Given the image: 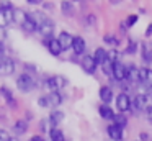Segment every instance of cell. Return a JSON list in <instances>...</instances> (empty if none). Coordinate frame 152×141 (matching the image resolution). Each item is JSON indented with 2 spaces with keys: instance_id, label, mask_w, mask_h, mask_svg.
I'll return each instance as SVG.
<instances>
[{
  "instance_id": "1",
  "label": "cell",
  "mask_w": 152,
  "mask_h": 141,
  "mask_svg": "<svg viewBox=\"0 0 152 141\" xmlns=\"http://www.w3.org/2000/svg\"><path fill=\"white\" fill-rule=\"evenodd\" d=\"M34 87H36V80H34L33 75L26 74V72H23V74L18 75V79H17V89L20 92L26 94V92H31Z\"/></svg>"
},
{
  "instance_id": "2",
  "label": "cell",
  "mask_w": 152,
  "mask_h": 141,
  "mask_svg": "<svg viewBox=\"0 0 152 141\" xmlns=\"http://www.w3.org/2000/svg\"><path fill=\"white\" fill-rule=\"evenodd\" d=\"M66 85H67V79L62 77V75H53V77L46 79V82H44V87L49 90V94L59 92L61 89H64Z\"/></svg>"
},
{
  "instance_id": "3",
  "label": "cell",
  "mask_w": 152,
  "mask_h": 141,
  "mask_svg": "<svg viewBox=\"0 0 152 141\" xmlns=\"http://www.w3.org/2000/svg\"><path fill=\"white\" fill-rule=\"evenodd\" d=\"M151 94H137L134 98V108L136 111H144L151 107Z\"/></svg>"
},
{
  "instance_id": "4",
  "label": "cell",
  "mask_w": 152,
  "mask_h": 141,
  "mask_svg": "<svg viewBox=\"0 0 152 141\" xmlns=\"http://www.w3.org/2000/svg\"><path fill=\"white\" fill-rule=\"evenodd\" d=\"M13 72H15V61L5 56V58L0 61V75H2V77H8V75H12Z\"/></svg>"
},
{
  "instance_id": "5",
  "label": "cell",
  "mask_w": 152,
  "mask_h": 141,
  "mask_svg": "<svg viewBox=\"0 0 152 141\" xmlns=\"http://www.w3.org/2000/svg\"><path fill=\"white\" fill-rule=\"evenodd\" d=\"M116 108H118L121 113H124V111H128L129 108H131V98H129V95L126 94V92H121V94L116 97Z\"/></svg>"
},
{
  "instance_id": "6",
  "label": "cell",
  "mask_w": 152,
  "mask_h": 141,
  "mask_svg": "<svg viewBox=\"0 0 152 141\" xmlns=\"http://www.w3.org/2000/svg\"><path fill=\"white\" fill-rule=\"evenodd\" d=\"M57 41H59V44H61V48H62V51H67V49L72 48L74 36L70 35V33H67V31H62V33H59V36H57Z\"/></svg>"
},
{
  "instance_id": "7",
  "label": "cell",
  "mask_w": 152,
  "mask_h": 141,
  "mask_svg": "<svg viewBox=\"0 0 152 141\" xmlns=\"http://www.w3.org/2000/svg\"><path fill=\"white\" fill-rule=\"evenodd\" d=\"M44 46L49 49V52L53 56H61V52H62V48H61L59 41L54 38H44Z\"/></svg>"
},
{
  "instance_id": "8",
  "label": "cell",
  "mask_w": 152,
  "mask_h": 141,
  "mask_svg": "<svg viewBox=\"0 0 152 141\" xmlns=\"http://www.w3.org/2000/svg\"><path fill=\"white\" fill-rule=\"evenodd\" d=\"M38 31L44 36V38H53V31H54V21L51 18H48L44 23H41L38 26Z\"/></svg>"
},
{
  "instance_id": "9",
  "label": "cell",
  "mask_w": 152,
  "mask_h": 141,
  "mask_svg": "<svg viewBox=\"0 0 152 141\" xmlns=\"http://www.w3.org/2000/svg\"><path fill=\"white\" fill-rule=\"evenodd\" d=\"M96 62H95V59H93V56H83V59H82V69L87 72V74H95V71H96Z\"/></svg>"
},
{
  "instance_id": "10",
  "label": "cell",
  "mask_w": 152,
  "mask_h": 141,
  "mask_svg": "<svg viewBox=\"0 0 152 141\" xmlns=\"http://www.w3.org/2000/svg\"><path fill=\"white\" fill-rule=\"evenodd\" d=\"M126 72H128V67H126L123 62H115L113 64V77L116 79V80H124L126 79Z\"/></svg>"
},
{
  "instance_id": "11",
  "label": "cell",
  "mask_w": 152,
  "mask_h": 141,
  "mask_svg": "<svg viewBox=\"0 0 152 141\" xmlns=\"http://www.w3.org/2000/svg\"><path fill=\"white\" fill-rule=\"evenodd\" d=\"M0 95H2V97L5 98V102H7V105L10 108H17V100H15V97H13V94H12L10 92V89L8 87H5V85H2V87H0Z\"/></svg>"
},
{
  "instance_id": "12",
  "label": "cell",
  "mask_w": 152,
  "mask_h": 141,
  "mask_svg": "<svg viewBox=\"0 0 152 141\" xmlns=\"http://www.w3.org/2000/svg\"><path fill=\"white\" fill-rule=\"evenodd\" d=\"M141 54H142V61L145 64H152V46L151 43H141Z\"/></svg>"
},
{
  "instance_id": "13",
  "label": "cell",
  "mask_w": 152,
  "mask_h": 141,
  "mask_svg": "<svg viewBox=\"0 0 152 141\" xmlns=\"http://www.w3.org/2000/svg\"><path fill=\"white\" fill-rule=\"evenodd\" d=\"M108 136L111 138V140H115V141H119V140H123V136H124V134H123V128L121 126H118V125H110L108 126Z\"/></svg>"
},
{
  "instance_id": "14",
  "label": "cell",
  "mask_w": 152,
  "mask_h": 141,
  "mask_svg": "<svg viewBox=\"0 0 152 141\" xmlns=\"http://www.w3.org/2000/svg\"><path fill=\"white\" fill-rule=\"evenodd\" d=\"M126 80H128L129 84H139V67L129 66L128 72H126Z\"/></svg>"
},
{
  "instance_id": "15",
  "label": "cell",
  "mask_w": 152,
  "mask_h": 141,
  "mask_svg": "<svg viewBox=\"0 0 152 141\" xmlns=\"http://www.w3.org/2000/svg\"><path fill=\"white\" fill-rule=\"evenodd\" d=\"M72 49L77 56L85 52V39L82 36H74V43H72Z\"/></svg>"
},
{
  "instance_id": "16",
  "label": "cell",
  "mask_w": 152,
  "mask_h": 141,
  "mask_svg": "<svg viewBox=\"0 0 152 141\" xmlns=\"http://www.w3.org/2000/svg\"><path fill=\"white\" fill-rule=\"evenodd\" d=\"M100 98H102L103 105H108L110 102L113 100V89L108 87V85H103L100 89Z\"/></svg>"
},
{
  "instance_id": "17",
  "label": "cell",
  "mask_w": 152,
  "mask_h": 141,
  "mask_svg": "<svg viewBox=\"0 0 152 141\" xmlns=\"http://www.w3.org/2000/svg\"><path fill=\"white\" fill-rule=\"evenodd\" d=\"M28 16H30V15H28V13L25 12L23 8H15V13H13V23H17L18 26H21V25H23V23L28 20Z\"/></svg>"
},
{
  "instance_id": "18",
  "label": "cell",
  "mask_w": 152,
  "mask_h": 141,
  "mask_svg": "<svg viewBox=\"0 0 152 141\" xmlns=\"http://www.w3.org/2000/svg\"><path fill=\"white\" fill-rule=\"evenodd\" d=\"M48 98V103H49V107H59L61 103H62V95L59 94V92H53V94H48L46 95Z\"/></svg>"
},
{
  "instance_id": "19",
  "label": "cell",
  "mask_w": 152,
  "mask_h": 141,
  "mask_svg": "<svg viewBox=\"0 0 152 141\" xmlns=\"http://www.w3.org/2000/svg\"><path fill=\"white\" fill-rule=\"evenodd\" d=\"M64 120V113L61 110H53L51 111V115H49V123H51V126H57V125L61 123V121Z\"/></svg>"
},
{
  "instance_id": "20",
  "label": "cell",
  "mask_w": 152,
  "mask_h": 141,
  "mask_svg": "<svg viewBox=\"0 0 152 141\" xmlns=\"http://www.w3.org/2000/svg\"><path fill=\"white\" fill-rule=\"evenodd\" d=\"M28 131V121L26 120H17L13 123V133L15 134H23Z\"/></svg>"
},
{
  "instance_id": "21",
  "label": "cell",
  "mask_w": 152,
  "mask_h": 141,
  "mask_svg": "<svg viewBox=\"0 0 152 141\" xmlns=\"http://www.w3.org/2000/svg\"><path fill=\"white\" fill-rule=\"evenodd\" d=\"M21 30H23L25 33H34V31H38V25L34 23V20L31 18V15L28 16V20L21 25Z\"/></svg>"
},
{
  "instance_id": "22",
  "label": "cell",
  "mask_w": 152,
  "mask_h": 141,
  "mask_svg": "<svg viewBox=\"0 0 152 141\" xmlns=\"http://www.w3.org/2000/svg\"><path fill=\"white\" fill-rule=\"evenodd\" d=\"M106 58H108V52H106L103 48H96L95 49V52H93V59H95L96 64H103V62L106 61Z\"/></svg>"
},
{
  "instance_id": "23",
  "label": "cell",
  "mask_w": 152,
  "mask_h": 141,
  "mask_svg": "<svg viewBox=\"0 0 152 141\" xmlns=\"http://www.w3.org/2000/svg\"><path fill=\"white\" fill-rule=\"evenodd\" d=\"M98 111L100 115H102V118H105V120H113L115 118V111L111 110V107H108V105H102V107H98Z\"/></svg>"
},
{
  "instance_id": "24",
  "label": "cell",
  "mask_w": 152,
  "mask_h": 141,
  "mask_svg": "<svg viewBox=\"0 0 152 141\" xmlns=\"http://www.w3.org/2000/svg\"><path fill=\"white\" fill-rule=\"evenodd\" d=\"M49 136H51V141H66V138H64V133L59 130V128H51Z\"/></svg>"
},
{
  "instance_id": "25",
  "label": "cell",
  "mask_w": 152,
  "mask_h": 141,
  "mask_svg": "<svg viewBox=\"0 0 152 141\" xmlns=\"http://www.w3.org/2000/svg\"><path fill=\"white\" fill-rule=\"evenodd\" d=\"M61 10H62V13L64 15H72L74 13V3L72 2H62L61 3Z\"/></svg>"
},
{
  "instance_id": "26",
  "label": "cell",
  "mask_w": 152,
  "mask_h": 141,
  "mask_svg": "<svg viewBox=\"0 0 152 141\" xmlns=\"http://www.w3.org/2000/svg\"><path fill=\"white\" fill-rule=\"evenodd\" d=\"M113 121H115V125H118V126H126V123H128V120H126L124 113H118L115 115V118H113Z\"/></svg>"
},
{
  "instance_id": "27",
  "label": "cell",
  "mask_w": 152,
  "mask_h": 141,
  "mask_svg": "<svg viewBox=\"0 0 152 141\" xmlns=\"http://www.w3.org/2000/svg\"><path fill=\"white\" fill-rule=\"evenodd\" d=\"M102 69H103V72H105L106 75H113V62L110 61L108 58H106V61L102 64Z\"/></svg>"
},
{
  "instance_id": "28",
  "label": "cell",
  "mask_w": 152,
  "mask_h": 141,
  "mask_svg": "<svg viewBox=\"0 0 152 141\" xmlns=\"http://www.w3.org/2000/svg\"><path fill=\"white\" fill-rule=\"evenodd\" d=\"M7 25H10V21H8L7 15H5V10L0 8V28H5Z\"/></svg>"
},
{
  "instance_id": "29",
  "label": "cell",
  "mask_w": 152,
  "mask_h": 141,
  "mask_svg": "<svg viewBox=\"0 0 152 141\" xmlns=\"http://www.w3.org/2000/svg\"><path fill=\"white\" fill-rule=\"evenodd\" d=\"M145 77H147V67H139V84L145 85Z\"/></svg>"
},
{
  "instance_id": "30",
  "label": "cell",
  "mask_w": 152,
  "mask_h": 141,
  "mask_svg": "<svg viewBox=\"0 0 152 141\" xmlns=\"http://www.w3.org/2000/svg\"><path fill=\"white\" fill-rule=\"evenodd\" d=\"M10 140H12L10 133L7 130H4V128H0V141H10Z\"/></svg>"
},
{
  "instance_id": "31",
  "label": "cell",
  "mask_w": 152,
  "mask_h": 141,
  "mask_svg": "<svg viewBox=\"0 0 152 141\" xmlns=\"http://www.w3.org/2000/svg\"><path fill=\"white\" fill-rule=\"evenodd\" d=\"M103 39H105V43H108V44H113V46L118 44V39H116V36H113V35H106Z\"/></svg>"
},
{
  "instance_id": "32",
  "label": "cell",
  "mask_w": 152,
  "mask_h": 141,
  "mask_svg": "<svg viewBox=\"0 0 152 141\" xmlns=\"http://www.w3.org/2000/svg\"><path fill=\"white\" fill-rule=\"evenodd\" d=\"M108 59L113 62V64H115V62H118V51H116V49H111V51L108 52Z\"/></svg>"
},
{
  "instance_id": "33",
  "label": "cell",
  "mask_w": 152,
  "mask_h": 141,
  "mask_svg": "<svg viewBox=\"0 0 152 141\" xmlns=\"http://www.w3.org/2000/svg\"><path fill=\"white\" fill-rule=\"evenodd\" d=\"M137 18H139L137 15H129L128 16V21H126V26H128V28H129V26H132L136 21H137Z\"/></svg>"
},
{
  "instance_id": "34",
  "label": "cell",
  "mask_w": 152,
  "mask_h": 141,
  "mask_svg": "<svg viewBox=\"0 0 152 141\" xmlns=\"http://www.w3.org/2000/svg\"><path fill=\"white\" fill-rule=\"evenodd\" d=\"M38 103H39V107H49V103H48V98H46V95H44V97H41L39 100H38Z\"/></svg>"
},
{
  "instance_id": "35",
  "label": "cell",
  "mask_w": 152,
  "mask_h": 141,
  "mask_svg": "<svg viewBox=\"0 0 152 141\" xmlns=\"http://www.w3.org/2000/svg\"><path fill=\"white\" fill-rule=\"evenodd\" d=\"M7 39V31H5V28H0V44Z\"/></svg>"
},
{
  "instance_id": "36",
  "label": "cell",
  "mask_w": 152,
  "mask_h": 141,
  "mask_svg": "<svg viewBox=\"0 0 152 141\" xmlns=\"http://www.w3.org/2000/svg\"><path fill=\"white\" fill-rule=\"evenodd\" d=\"M126 52H129V54L136 52V43H134V41H131V43H129V48H128V51H126Z\"/></svg>"
},
{
  "instance_id": "37",
  "label": "cell",
  "mask_w": 152,
  "mask_h": 141,
  "mask_svg": "<svg viewBox=\"0 0 152 141\" xmlns=\"http://www.w3.org/2000/svg\"><path fill=\"white\" fill-rule=\"evenodd\" d=\"M141 141H151V138H149V134L145 133V131H142V133H141Z\"/></svg>"
},
{
  "instance_id": "38",
  "label": "cell",
  "mask_w": 152,
  "mask_h": 141,
  "mask_svg": "<svg viewBox=\"0 0 152 141\" xmlns=\"http://www.w3.org/2000/svg\"><path fill=\"white\" fill-rule=\"evenodd\" d=\"M145 111H147V118H149V121L152 123V105H151V107H149Z\"/></svg>"
},
{
  "instance_id": "39",
  "label": "cell",
  "mask_w": 152,
  "mask_h": 141,
  "mask_svg": "<svg viewBox=\"0 0 152 141\" xmlns=\"http://www.w3.org/2000/svg\"><path fill=\"white\" fill-rule=\"evenodd\" d=\"M152 35V23L147 26V31H145V36H151Z\"/></svg>"
},
{
  "instance_id": "40",
  "label": "cell",
  "mask_w": 152,
  "mask_h": 141,
  "mask_svg": "<svg viewBox=\"0 0 152 141\" xmlns=\"http://www.w3.org/2000/svg\"><path fill=\"white\" fill-rule=\"evenodd\" d=\"M26 3H30V5H38V3H41L39 0H26Z\"/></svg>"
},
{
  "instance_id": "41",
  "label": "cell",
  "mask_w": 152,
  "mask_h": 141,
  "mask_svg": "<svg viewBox=\"0 0 152 141\" xmlns=\"http://www.w3.org/2000/svg\"><path fill=\"white\" fill-rule=\"evenodd\" d=\"M31 141H44V140H43V136H38V134H36V136L31 138Z\"/></svg>"
},
{
  "instance_id": "42",
  "label": "cell",
  "mask_w": 152,
  "mask_h": 141,
  "mask_svg": "<svg viewBox=\"0 0 152 141\" xmlns=\"http://www.w3.org/2000/svg\"><path fill=\"white\" fill-rule=\"evenodd\" d=\"M44 8H53V5L49 2H44Z\"/></svg>"
},
{
  "instance_id": "43",
  "label": "cell",
  "mask_w": 152,
  "mask_h": 141,
  "mask_svg": "<svg viewBox=\"0 0 152 141\" xmlns=\"http://www.w3.org/2000/svg\"><path fill=\"white\" fill-rule=\"evenodd\" d=\"M2 58H5V56H4V48H2V44H0V59Z\"/></svg>"
},
{
  "instance_id": "44",
  "label": "cell",
  "mask_w": 152,
  "mask_h": 141,
  "mask_svg": "<svg viewBox=\"0 0 152 141\" xmlns=\"http://www.w3.org/2000/svg\"><path fill=\"white\" fill-rule=\"evenodd\" d=\"M10 141H18V140H17V138H12V140H10Z\"/></svg>"
},
{
  "instance_id": "45",
  "label": "cell",
  "mask_w": 152,
  "mask_h": 141,
  "mask_svg": "<svg viewBox=\"0 0 152 141\" xmlns=\"http://www.w3.org/2000/svg\"><path fill=\"white\" fill-rule=\"evenodd\" d=\"M151 97H152V92H151Z\"/></svg>"
},
{
  "instance_id": "46",
  "label": "cell",
  "mask_w": 152,
  "mask_h": 141,
  "mask_svg": "<svg viewBox=\"0 0 152 141\" xmlns=\"http://www.w3.org/2000/svg\"><path fill=\"white\" fill-rule=\"evenodd\" d=\"M2 59H4V58H2ZM2 59H0V61H2Z\"/></svg>"
},
{
  "instance_id": "47",
  "label": "cell",
  "mask_w": 152,
  "mask_h": 141,
  "mask_svg": "<svg viewBox=\"0 0 152 141\" xmlns=\"http://www.w3.org/2000/svg\"><path fill=\"white\" fill-rule=\"evenodd\" d=\"M28 141H31V140H28Z\"/></svg>"
}]
</instances>
